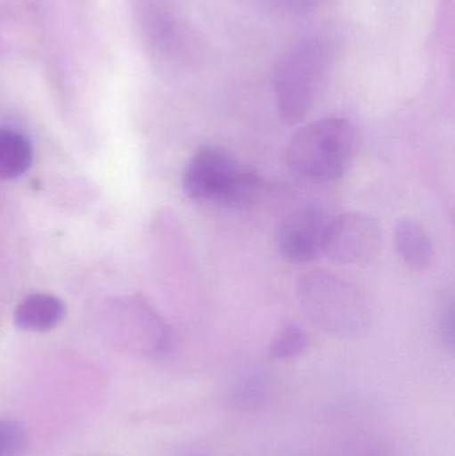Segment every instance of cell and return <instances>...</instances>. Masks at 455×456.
I'll return each instance as SVG.
<instances>
[{"mask_svg": "<svg viewBox=\"0 0 455 456\" xmlns=\"http://www.w3.org/2000/svg\"><path fill=\"white\" fill-rule=\"evenodd\" d=\"M360 134L350 120L326 118L304 126L286 149L291 173L314 183L338 181L354 162Z\"/></svg>", "mask_w": 455, "mask_h": 456, "instance_id": "cell-1", "label": "cell"}, {"mask_svg": "<svg viewBox=\"0 0 455 456\" xmlns=\"http://www.w3.org/2000/svg\"><path fill=\"white\" fill-rule=\"evenodd\" d=\"M299 307L315 327L339 339H355L370 329L371 315L357 287L328 271L305 273L297 283Z\"/></svg>", "mask_w": 455, "mask_h": 456, "instance_id": "cell-2", "label": "cell"}, {"mask_svg": "<svg viewBox=\"0 0 455 456\" xmlns=\"http://www.w3.org/2000/svg\"><path fill=\"white\" fill-rule=\"evenodd\" d=\"M331 63L333 48L321 37H306L283 53L274 74L275 99L283 122L294 125L309 114Z\"/></svg>", "mask_w": 455, "mask_h": 456, "instance_id": "cell-3", "label": "cell"}, {"mask_svg": "<svg viewBox=\"0 0 455 456\" xmlns=\"http://www.w3.org/2000/svg\"><path fill=\"white\" fill-rule=\"evenodd\" d=\"M183 191L190 200L242 208L258 195L262 179L243 167L224 147L203 144L184 168Z\"/></svg>", "mask_w": 455, "mask_h": 456, "instance_id": "cell-4", "label": "cell"}, {"mask_svg": "<svg viewBox=\"0 0 455 456\" xmlns=\"http://www.w3.org/2000/svg\"><path fill=\"white\" fill-rule=\"evenodd\" d=\"M382 230L366 213H345L329 219L322 255L341 265L370 262L381 251Z\"/></svg>", "mask_w": 455, "mask_h": 456, "instance_id": "cell-5", "label": "cell"}, {"mask_svg": "<svg viewBox=\"0 0 455 456\" xmlns=\"http://www.w3.org/2000/svg\"><path fill=\"white\" fill-rule=\"evenodd\" d=\"M329 216L317 205L291 211L278 231V247L283 257L293 263H307L322 255L323 236Z\"/></svg>", "mask_w": 455, "mask_h": 456, "instance_id": "cell-6", "label": "cell"}, {"mask_svg": "<svg viewBox=\"0 0 455 456\" xmlns=\"http://www.w3.org/2000/svg\"><path fill=\"white\" fill-rule=\"evenodd\" d=\"M395 248L406 267L414 273H422L430 267L435 255L432 238L418 222L400 219L395 224Z\"/></svg>", "mask_w": 455, "mask_h": 456, "instance_id": "cell-7", "label": "cell"}, {"mask_svg": "<svg viewBox=\"0 0 455 456\" xmlns=\"http://www.w3.org/2000/svg\"><path fill=\"white\" fill-rule=\"evenodd\" d=\"M64 315V305L58 297L47 294L27 297L16 308L15 322L26 331H48Z\"/></svg>", "mask_w": 455, "mask_h": 456, "instance_id": "cell-8", "label": "cell"}, {"mask_svg": "<svg viewBox=\"0 0 455 456\" xmlns=\"http://www.w3.org/2000/svg\"><path fill=\"white\" fill-rule=\"evenodd\" d=\"M31 162L29 142L15 131L0 128V179L8 181L23 175Z\"/></svg>", "mask_w": 455, "mask_h": 456, "instance_id": "cell-9", "label": "cell"}, {"mask_svg": "<svg viewBox=\"0 0 455 456\" xmlns=\"http://www.w3.org/2000/svg\"><path fill=\"white\" fill-rule=\"evenodd\" d=\"M309 337L301 327L288 324L270 343L269 356L275 361H290L304 354Z\"/></svg>", "mask_w": 455, "mask_h": 456, "instance_id": "cell-10", "label": "cell"}, {"mask_svg": "<svg viewBox=\"0 0 455 456\" xmlns=\"http://www.w3.org/2000/svg\"><path fill=\"white\" fill-rule=\"evenodd\" d=\"M28 446V431L23 423L12 418H0V456H23Z\"/></svg>", "mask_w": 455, "mask_h": 456, "instance_id": "cell-11", "label": "cell"}, {"mask_svg": "<svg viewBox=\"0 0 455 456\" xmlns=\"http://www.w3.org/2000/svg\"><path fill=\"white\" fill-rule=\"evenodd\" d=\"M322 0H277L280 7L286 8L294 13H305L314 10Z\"/></svg>", "mask_w": 455, "mask_h": 456, "instance_id": "cell-12", "label": "cell"}, {"mask_svg": "<svg viewBox=\"0 0 455 456\" xmlns=\"http://www.w3.org/2000/svg\"><path fill=\"white\" fill-rule=\"evenodd\" d=\"M443 335L446 343H449L451 347L454 345V310L453 307L449 308L443 316Z\"/></svg>", "mask_w": 455, "mask_h": 456, "instance_id": "cell-13", "label": "cell"}]
</instances>
